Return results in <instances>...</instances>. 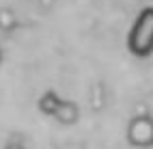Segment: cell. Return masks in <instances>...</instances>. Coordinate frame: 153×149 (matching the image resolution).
I'll list each match as a JSON object with an SVG mask.
<instances>
[{
    "instance_id": "obj_3",
    "label": "cell",
    "mask_w": 153,
    "mask_h": 149,
    "mask_svg": "<svg viewBox=\"0 0 153 149\" xmlns=\"http://www.w3.org/2000/svg\"><path fill=\"white\" fill-rule=\"evenodd\" d=\"M127 143L134 149H151L153 147V117L136 115L127 123Z\"/></svg>"
},
{
    "instance_id": "obj_2",
    "label": "cell",
    "mask_w": 153,
    "mask_h": 149,
    "mask_svg": "<svg viewBox=\"0 0 153 149\" xmlns=\"http://www.w3.org/2000/svg\"><path fill=\"white\" fill-rule=\"evenodd\" d=\"M39 110L45 117L56 119L58 123L63 125H74L80 119V108L76 102H69V99L58 97L54 91H45L39 99Z\"/></svg>"
},
{
    "instance_id": "obj_1",
    "label": "cell",
    "mask_w": 153,
    "mask_h": 149,
    "mask_svg": "<svg viewBox=\"0 0 153 149\" xmlns=\"http://www.w3.org/2000/svg\"><path fill=\"white\" fill-rule=\"evenodd\" d=\"M127 48L138 58H147L153 54V7H147L138 13L127 35Z\"/></svg>"
},
{
    "instance_id": "obj_5",
    "label": "cell",
    "mask_w": 153,
    "mask_h": 149,
    "mask_svg": "<svg viewBox=\"0 0 153 149\" xmlns=\"http://www.w3.org/2000/svg\"><path fill=\"white\" fill-rule=\"evenodd\" d=\"M4 149H26V147L19 143H9V145H4Z\"/></svg>"
},
{
    "instance_id": "obj_4",
    "label": "cell",
    "mask_w": 153,
    "mask_h": 149,
    "mask_svg": "<svg viewBox=\"0 0 153 149\" xmlns=\"http://www.w3.org/2000/svg\"><path fill=\"white\" fill-rule=\"evenodd\" d=\"M17 28V15L13 9L0 7V31L2 33H13Z\"/></svg>"
},
{
    "instance_id": "obj_6",
    "label": "cell",
    "mask_w": 153,
    "mask_h": 149,
    "mask_svg": "<svg viewBox=\"0 0 153 149\" xmlns=\"http://www.w3.org/2000/svg\"><path fill=\"white\" fill-rule=\"evenodd\" d=\"M0 65H2V50H0Z\"/></svg>"
}]
</instances>
